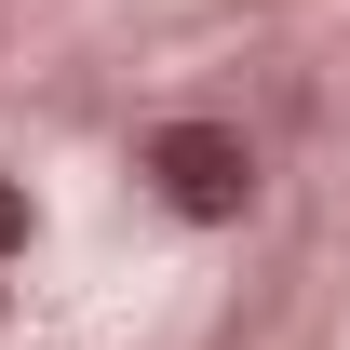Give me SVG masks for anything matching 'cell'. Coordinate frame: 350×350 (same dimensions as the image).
<instances>
[{"label":"cell","instance_id":"cell-1","mask_svg":"<svg viewBox=\"0 0 350 350\" xmlns=\"http://www.w3.org/2000/svg\"><path fill=\"white\" fill-rule=\"evenodd\" d=\"M135 175H148V202L189 229H229L256 202V135L243 122H148L135 135Z\"/></svg>","mask_w":350,"mask_h":350},{"label":"cell","instance_id":"cell-2","mask_svg":"<svg viewBox=\"0 0 350 350\" xmlns=\"http://www.w3.org/2000/svg\"><path fill=\"white\" fill-rule=\"evenodd\" d=\"M27 229H41V202H27V189L0 175V256H27Z\"/></svg>","mask_w":350,"mask_h":350}]
</instances>
